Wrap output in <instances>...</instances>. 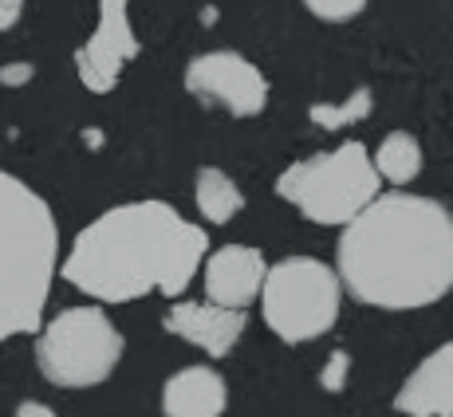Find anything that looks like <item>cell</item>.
I'll list each match as a JSON object with an SVG mask.
<instances>
[{
	"instance_id": "ba28073f",
	"label": "cell",
	"mask_w": 453,
	"mask_h": 417,
	"mask_svg": "<svg viewBox=\"0 0 453 417\" xmlns=\"http://www.w3.org/2000/svg\"><path fill=\"white\" fill-rule=\"evenodd\" d=\"M138 36L130 28V0H99V24L75 51V72L91 95L115 91L119 75L134 64Z\"/></svg>"
},
{
	"instance_id": "2e32d148",
	"label": "cell",
	"mask_w": 453,
	"mask_h": 417,
	"mask_svg": "<svg viewBox=\"0 0 453 417\" xmlns=\"http://www.w3.org/2000/svg\"><path fill=\"white\" fill-rule=\"evenodd\" d=\"M303 8L327 24H343V20H355L367 8V0H303Z\"/></svg>"
},
{
	"instance_id": "3957f363",
	"label": "cell",
	"mask_w": 453,
	"mask_h": 417,
	"mask_svg": "<svg viewBox=\"0 0 453 417\" xmlns=\"http://www.w3.org/2000/svg\"><path fill=\"white\" fill-rule=\"evenodd\" d=\"M56 256L59 237L48 201L0 170V346L40 331Z\"/></svg>"
},
{
	"instance_id": "7a4b0ae2",
	"label": "cell",
	"mask_w": 453,
	"mask_h": 417,
	"mask_svg": "<svg viewBox=\"0 0 453 417\" xmlns=\"http://www.w3.org/2000/svg\"><path fill=\"white\" fill-rule=\"evenodd\" d=\"M205 256L202 224H189L165 201H127L75 237L59 276L99 303H130L150 292L181 295Z\"/></svg>"
},
{
	"instance_id": "8992f818",
	"label": "cell",
	"mask_w": 453,
	"mask_h": 417,
	"mask_svg": "<svg viewBox=\"0 0 453 417\" xmlns=\"http://www.w3.org/2000/svg\"><path fill=\"white\" fill-rule=\"evenodd\" d=\"M260 307H265V323L284 343H311L335 327L343 307V284L324 260L288 256L268 268Z\"/></svg>"
},
{
	"instance_id": "9c48e42d",
	"label": "cell",
	"mask_w": 453,
	"mask_h": 417,
	"mask_svg": "<svg viewBox=\"0 0 453 417\" xmlns=\"http://www.w3.org/2000/svg\"><path fill=\"white\" fill-rule=\"evenodd\" d=\"M265 276H268V264L260 248L225 245L213 256H205V295L209 303H221V307L245 311L252 299H260Z\"/></svg>"
},
{
	"instance_id": "4fadbf2b",
	"label": "cell",
	"mask_w": 453,
	"mask_h": 417,
	"mask_svg": "<svg viewBox=\"0 0 453 417\" xmlns=\"http://www.w3.org/2000/svg\"><path fill=\"white\" fill-rule=\"evenodd\" d=\"M241 205H245V197H241L237 181L229 173L213 170V166L197 170V208H202V216L209 224H229L241 213Z\"/></svg>"
},
{
	"instance_id": "6da1fadb",
	"label": "cell",
	"mask_w": 453,
	"mask_h": 417,
	"mask_svg": "<svg viewBox=\"0 0 453 417\" xmlns=\"http://www.w3.org/2000/svg\"><path fill=\"white\" fill-rule=\"evenodd\" d=\"M335 276L367 307L438 303L453 288V213L434 197L379 193L343 224Z\"/></svg>"
},
{
	"instance_id": "ac0fdd59",
	"label": "cell",
	"mask_w": 453,
	"mask_h": 417,
	"mask_svg": "<svg viewBox=\"0 0 453 417\" xmlns=\"http://www.w3.org/2000/svg\"><path fill=\"white\" fill-rule=\"evenodd\" d=\"M32 80V64H12V67H0V83L4 87H20Z\"/></svg>"
},
{
	"instance_id": "30bf717a",
	"label": "cell",
	"mask_w": 453,
	"mask_h": 417,
	"mask_svg": "<svg viewBox=\"0 0 453 417\" xmlns=\"http://www.w3.org/2000/svg\"><path fill=\"white\" fill-rule=\"evenodd\" d=\"M165 331L178 335L181 343L197 346V351L225 359L233 346L245 335V311L237 307H221V303H173L165 311Z\"/></svg>"
},
{
	"instance_id": "7c38bea8",
	"label": "cell",
	"mask_w": 453,
	"mask_h": 417,
	"mask_svg": "<svg viewBox=\"0 0 453 417\" xmlns=\"http://www.w3.org/2000/svg\"><path fill=\"white\" fill-rule=\"evenodd\" d=\"M229 406V386L213 367H186L162 386L165 417H221Z\"/></svg>"
},
{
	"instance_id": "e0dca14e",
	"label": "cell",
	"mask_w": 453,
	"mask_h": 417,
	"mask_svg": "<svg viewBox=\"0 0 453 417\" xmlns=\"http://www.w3.org/2000/svg\"><path fill=\"white\" fill-rule=\"evenodd\" d=\"M347 375H351V354L347 351H335L327 359L324 375H319V382H324V390H331V394H339V390L347 386Z\"/></svg>"
},
{
	"instance_id": "277c9868",
	"label": "cell",
	"mask_w": 453,
	"mask_h": 417,
	"mask_svg": "<svg viewBox=\"0 0 453 417\" xmlns=\"http://www.w3.org/2000/svg\"><path fill=\"white\" fill-rule=\"evenodd\" d=\"M379 170L363 142H343L316 158L292 162L276 178V193L316 224H347L379 197Z\"/></svg>"
},
{
	"instance_id": "5b68a950",
	"label": "cell",
	"mask_w": 453,
	"mask_h": 417,
	"mask_svg": "<svg viewBox=\"0 0 453 417\" xmlns=\"http://www.w3.org/2000/svg\"><path fill=\"white\" fill-rule=\"evenodd\" d=\"M119 359H123V335L111 323L107 311L95 307V303L59 311L36 335L40 375L51 386L64 390L99 386V382L115 375Z\"/></svg>"
},
{
	"instance_id": "5bb4252c",
	"label": "cell",
	"mask_w": 453,
	"mask_h": 417,
	"mask_svg": "<svg viewBox=\"0 0 453 417\" xmlns=\"http://www.w3.org/2000/svg\"><path fill=\"white\" fill-rule=\"evenodd\" d=\"M374 170H379L382 181H395V186L414 181L418 173H422V146H418V138L406 134V130L387 134L379 154H374Z\"/></svg>"
},
{
	"instance_id": "9a60e30c",
	"label": "cell",
	"mask_w": 453,
	"mask_h": 417,
	"mask_svg": "<svg viewBox=\"0 0 453 417\" xmlns=\"http://www.w3.org/2000/svg\"><path fill=\"white\" fill-rule=\"evenodd\" d=\"M371 107H374L371 91L367 87H359V91H355L351 99H343V102H316V107L308 110V118L316 126H324V130H343V126L359 123V118H367Z\"/></svg>"
},
{
	"instance_id": "8fae6325",
	"label": "cell",
	"mask_w": 453,
	"mask_h": 417,
	"mask_svg": "<svg viewBox=\"0 0 453 417\" xmlns=\"http://www.w3.org/2000/svg\"><path fill=\"white\" fill-rule=\"evenodd\" d=\"M395 410L406 417H453V343H441L398 386Z\"/></svg>"
},
{
	"instance_id": "52a82bcc",
	"label": "cell",
	"mask_w": 453,
	"mask_h": 417,
	"mask_svg": "<svg viewBox=\"0 0 453 417\" xmlns=\"http://www.w3.org/2000/svg\"><path fill=\"white\" fill-rule=\"evenodd\" d=\"M181 83L189 95L217 102L233 118H257L268 102V80L257 64H249L237 51H205V56L189 59Z\"/></svg>"
},
{
	"instance_id": "ffe728a7",
	"label": "cell",
	"mask_w": 453,
	"mask_h": 417,
	"mask_svg": "<svg viewBox=\"0 0 453 417\" xmlns=\"http://www.w3.org/2000/svg\"><path fill=\"white\" fill-rule=\"evenodd\" d=\"M12 417H59V413L48 410V406H40V402H24V406H16Z\"/></svg>"
},
{
	"instance_id": "d6986e66",
	"label": "cell",
	"mask_w": 453,
	"mask_h": 417,
	"mask_svg": "<svg viewBox=\"0 0 453 417\" xmlns=\"http://www.w3.org/2000/svg\"><path fill=\"white\" fill-rule=\"evenodd\" d=\"M20 12H24V0H0V32L16 28Z\"/></svg>"
}]
</instances>
